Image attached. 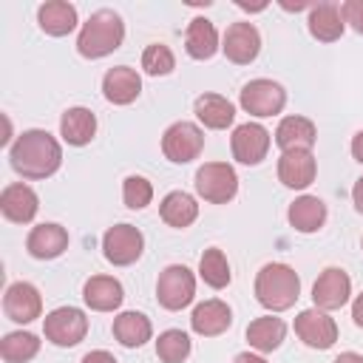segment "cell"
<instances>
[{
    "mask_svg": "<svg viewBox=\"0 0 363 363\" xmlns=\"http://www.w3.org/2000/svg\"><path fill=\"white\" fill-rule=\"evenodd\" d=\"M9 162L14 173L23 179H48L62 164V147L48 130L31 128L14 139L9 150Z\"/></svg>",
    "mask_w": 363,
    "mask_h": 363,
    "instance_id": "cell-1",
    "label": "cell"
},
{
    "mask_svg": "<svg viewBox=\"0 0 363 363\" xmlns=\"http://www.w3.org/2000/svg\"><path fill=\"white\" fill-rule=\"evenodd\" d=\"M122 40H125L122 17L113 9H99L82 23L79 37H77V51L85 60H99V57L113 54L122 45Z\"/></svg>",
    "mask_w": 363,
    "mask_h": 363,
    "instance_id": "cell-2",
    "label": "cell"
},
{
    "mask_svg": "<svg viewBox=\"0 0 363 363\" xmlns=\"http://www.w3.org/2000/svg\"><path fill=\"white\" fill-rule=\"evenodd\" d=\"M255 298L269 312H284L301 298V278L286 264H264L255 275Z\"/></svg>",
    "mask_w": 363,
    "mask_h": 363,
    "instance_id": "cell-3",
    "label": "cell"
},
{
    "mask_svg": "<svg viewBox=\"0 0 363 363\" xmlns=\"http://www.w3.org/2000/svg\"><path fill=\"white\" fill-rule=\"evenodd\" d=\"M196 193L210 204H227L238 193V176L227 162H204L196 170Z\"/></svg>",
    "mask_w": 363,
    "mask_h": 363,
    "instance_id": "cell-4",
    "label": "cell"
},
{
    "mask_svg": "<svg viewBox=\"0 0 363 363\" xmlns=\"http://www.w3.org/2000/svg\"><path fill=\"white\" fill-rule=\"evenodd\" d=\"M43 335L45 340H51L54 346H62V349H71L77 343L85 340L88 335V318L82 309L77 306H57L45 315L43 320Z\"/></svg>",
    "mask_w": 363,
    "mask_h": 363,
    "instance_id": "cell-5",
    "label": "cell"
},
{
    "mask_svg": "<svg viewBox=\"0 0 363 363\" xmlns=\"http://www.w3.org/2000/svg\"><path fill=\"white\" fill-rule=\"evenodd\" d=\"M196 295V275L184 267V264H170L159 272L156 281V298L164 309L179 312L184 309Z\"/></svg>",
    "mask_w": 363,
    "mask_h": 363,
    "instance_id": "cell-6",
    "label": "cell"
},
{
    "mask_svg": "<svg viewBox=\"0 0 363 363\" xmlns=\"http://www.w3.org/2000/svg\"><path fill=\"white\" fill-rule=\"evenodd\" d=\"M204 150V133L196 122H173L162 136V153L173 164H187Z\"/></svg>",
    "mask_w": 363,
    "mask_h": 363,
    "instance_id": "cell-7",
    "label": "cell"
},
{
    "mask_svg": "<svg viewBox=\"0 0 363 363\" xmlns=\"http://www.w3.org/2000/svg\"><path fill=\"white\" fill-rule=\"evenodd\" d=\"M145 250V235L133 224H113L102 235V255L113 267H130L133 261L142 258Z\"/></svg>",
    "mask_w": 363,
    "mask_h": 363,
    "instance_id": "cell-8",
    "label": "cell"
},
{
    "mask_svg": "<svg viewBox=\"0 0 363 363\" xmlns=\"http://www.w3.org/2000/svg\"><path fill=\"white\" fill-rule=\"evenodd\" d=\"M241 108L250 113V116H275L284 111L286 105V91L272 82V79H250L244 88H241V96H238Z\"/></svg>",
    "mask_w": 363,
    "mask_h": 363,
    "instance_id": "cell-9",
    "label": "cell"
},
{
    "mask_svg": "<svg viewBox=\"0 0 363 363\" xmlns=\"http://www.w3.org/2000/svg\"><path fill=\"white\" fill-rule=\"evenodd\" d=\"M269 130L258 122H244L233 130L230 136V150H233V159L241 162V164H261L269 153Z\"/></svg>",
    "mask_w": 363,
    "mask_h": 363,
    "instance_id": "cell-10",
    "label": "cell"
},
{
    "mask_svg": "<svg viewBox=\"0 0 363 363\" xmlns=\"http://www.w3.org/2000/svg\"><path fill=\"white\" fill-rule=\"evenodd\" d=\"M295 335L309 349H329L337 340V323H335V318H329V312L312 306V309L298 312V318H295Z\"/></svg>",
    "mask_w": 363,
    "mask_h": 363,
    "instance_id": "cell-11",
    "label": "cell"
},
{
    "mask_svg": "<svg viewBox=\"0 0 363 363\" xmlns=\"http://www.w3.org/2000/svg\"><path fill=\"white\" fill-rule=\"evenodd\" d=\"M349 295H352V278L340 267H326L318 275L315 286H312V301L323 312H332V309L346 306Z\"/></svg>",
    "mask_w": 363,
    "mask_h": 363,
    "instance_id": "cell-12",
    "label": "cell"
},
{
    "mask_svg": "<svg viewBox=\"0 0 363 363\" xmlns=\"http://www.w3.org/2000/svg\"><path fill=\"white\" fill-rule=\"evenodd\" d=\"M221 51L230 62L235 65H250L258 51H261V34L252 23L241 20V23H233L227 31H224V40H221Z\"/></svg>",
    "mask_w": 363,
    "mask_h": 363,
    "instance_id": "cell-13",
    "label": "cell"
},
{
    "mask_svg": "<svg viewBox=\"0 0 363 363\" xmlns=\"http://www.w3.org/2000/svg\"><path fill=\"white\" fill-rule=\"evenodd\" d=\"M3 312L9 320L14 323H31L40 318L43 312V298H40V289L28 281H17L6 289L3 295Z\"/></svg>",
    "mask_w": 363,
    "mask_h": 363,
    "instance_id": "cell-14",
    "label": "cell"
},
{
    "mask_svg": "<svg viewBox=\"0 0 363 363\" xmlns=\"http://www.w3.org/2000/svg\"><path fill=\"white\" fill-rule=\"evenodd\" d=\"M318 176V162L312 150H286L278 159V179L289 190H303L315 182Z\"/></svg>",
    "mask_w": 363,
    "mask_h": 363,
    "instance_id": "cell-15",
    "label": "cell"
},
{
    "mask_svg": "<svg viewBox=\"0 0 363 363\" xmlns=\"http://www.w3.org/2000/svg\"><path fill=\"white\" fill-rule=\"evenodd\" d=\"M26 250L31 258L51 261L68 250V230L62 224H54V221L37 224V227H31V233L26 238Z\"/></svg>",
    "mask_w": 363,
    "mask_h": 363,
    "instance_id": "cell-16",
    "label": "cell"
},
{
    "mask_svg": "<svg viewBox=\"0 0 363 363\" xmlns=\"http://www.w3.org/2000/svg\"><path fill=\"white\" fill-rule=\"evenodd\" d=\"M102 94L111 105H130L142 94V77L130 65H113L102 77Z\"/></svg>",
    "mask_w": 363,
    "mask_h": 363,
    "instance_id": "cell-17",
    "label": "cell"
},
{
    "mask_svg": "<svg viewBox=\"0 0 363 363\" xmlns=\"http://www.w3.org/2000/svg\"><path fill=\"white\" fill-rule=\"evenodd\" d=\"M0 210L9 221L14 224H28L37 210H40V199L37 193L26 184V182H14V184H6L3 193H0Z\"/></svg>",
    "mask_w": 363,
    "mask_h": 363,
    "instance_id": "cell-18",
    "label": "cell"
},
{
    "mask_svg": "<svg viewBox=\"0 0 363 363\" xmlns=\"http://www.w3.org/2000/svg\"><path fill=\"white\" fill-rule=\"evenodd\" d=\"M190 326L201 337H216V335H221L233 326V309L218 298L201 301L190 315Z\"/></svg>",
    "mask_w": 363,
    "mask_h": 363,
    "instance_id": "cell-19",
    "label": "cell"
},
{
    "mask_svg": "<svg viewBox=\"0 0 363 363\" xmlns=\"http://www.w3.org/2000/svg\"><path fill=\"white\" fill-rule=\"evenodd\" d=\"M82 301L94 309V312H113L122 306L125 301V289L116 278L111 275H91L82 286Z\"/></svg>",
    "mask_w": 363,
    "mask_h": 363,
    "instance_id": "cell-20",
    "label": "cell"
},
{
    "mask_svg": "<svg viewBox=\"0 0 363 363\" xmlns=\"http://www.w3.org/2000/svg\"><path fill=\"white\" fill-rule=\"evenodd\" d=\"M318 139L315 122L306 116H284L275 128V145L281 147V153L286 150H312Z\"/></svg>",
    "mask_w": 363,
    "mask_h": 363,
    "instance_id": "cell-21",
    "label": "cell"
},
{
    "mask_svg": "<svg viewBox=\"0 0 363 363\" xmlns=\"http://www.w3.org/2000/svg\"><path fill=\"white\" fill-rule=\"evenodd\" d=\"M306 26H309V34H312L315 40H320V43H335V40H340V34H343V28H346L340 6H337V3H329V0L315 3V6L309 9V23H306Z\"/></svg>",
    "mask_w": 363,
    "mask_h": 363,
    "instance_id": "cell-22",
    "label": "cell"
},
{
    "mask_svg": "<svg viewBox=\"0 0 363 363\" xmlns=\"http://www.w3.org/2000/svg\"><path fill=\"white\" fill-rule=\"evenodd\" d=\"M193 111H196V119L210 130H224L235 119V105L221 94H201Z\"/></svg>",
    "mask_w": 363,
    "mask_h": 363,
    "instance_id": "cell-23",
    "label": "cell"
},
{
    "mask_svg": "<svg viewBox=\"0 0 363 363\" xmlns=\"http://www.w3.org/2000/svg\"><path fill=\"white\" fill-rule=\"evenodd\" d=\"M37 23L48 37H65L77 28V9L65 0H48L37 9Z\"/></svg>",
    "mask_w": 363,
    "mask_h": 363,
    "instance_id": "cell-24",
    "label": "cell"
},
{
    "mask_svg": "<svg viewBox=\"0 0 363 363\" xmlns=\"http://www.w3.org/2000/svg\"><path fill=\"white\" fill-rule=\"evenodd\" d=\"M218 31L207 17H193L184 31V51L193 60H210L218 51Z\"/></svg>",
    "mask_w": 363,
    "mask_h": 363,
    "instance_id": "cell-25",
    "label": "cell"
},
{
    "mask_svg": "<svg viewBox=\"0 0 363 363\" xmlns=\"http://www.w3.org/2000/svg\"><path fill=\"white\" fill-rule=\"evenodd\" d=\"M159 216H162V221H164L167 227L184 230V227H190V224L199 218V204H196V199H193L190 193L173 190V193H167V196L162 199Z\"/></svg>",
    "mask_w": 363,
    "mask_h": 363,
    "instance_id": "cell-26",
    "label": "cell"
},
{
    "mask_svg": "<svg viewBox=\"0 0 363 363\" xmlns=\"http://www.w3.org/2000/svg\"><path fill=\"white\" fill-rule=\"evenodd\" d=\"M94 133H96V116L88 108H79L77 105V108H68L62 113V119H60V136L68 145L82 147V145H88L94 139Z\"/></svg>",
    "mask_w": 363,
    "mask_h": 363,
    "instance_id": "cell-27",
    "label": "cell"
},
{
    "mask_svg": "<svg viewBox=\"0 0 363 363\" xmlns=\"http://www.w3.org/2000/svg\"><path fill=\"white\" fill-rule=\"evenodd\" d=\"M286 218L298 233H318L326 224V204L318 196H301L289 204Z\"/></svg>",
    "mask_w": 363,
    "mask_h": 363,
    "instance_id": "cell-28",
    "label": "cell"
},
{
    "mask_svg": "<svg viewBox=\"0 0 363 363\" xmlns=\"http://www.w3.org/2000/svg\"><path fill=\"white\" fill-rule=\"evenodd\" d=\"M153 326L150 318L142 312H122L113 318V337L125 346V349H139L150 340Z\"/></svg>",
    "mask_w": 363,
    "mask_h": 363,
    "instance_id": "cell-29",
    "label": "cell"
},
{
    "mask_svg": "<svg viewBox=\"0 0 363 363\" xmlns=\"http://www.w3.org/2000/svg\"><path fill=\"white\" fill-rule=\"evenodd\" d=\"M284 337H286V323L281 318H272V315L255 318L247 326V343L255 352H275L284 343Z\"/></svg>",
    "mask_w": 363,
    "mask_h": 363,
    "instance_id": "cell-30",
    "label": "cell"
},
{
    "mask_svg": "<svg viewBox=\"0 0 363 363\" xmlns=\"http://www.w3.org/2000/svg\"><path fill=\"white\" fill-rule=\"evenodd\" d=\"M199 275H201V281H204L207 286H213V289H224V286L233 281L227 255H224L218 247L204 250L201 258H199Z\"/></svg>",
    "mask_w": 363,
    "mask_h": 363,
    "instance_id": "cell-31",
    "label": "cell"
},
{
    "mask_svg": "<svg viewBox=\"0 0 363 363\" xmlns=\"http://www.w3.org/2000/svg\"><path fill=\"white\" fill-rule=\"evenodd\" d=\"M40 352V337L31 332H9L0 340V357L6 363H28Z\"/></svg>",
    "mask_w": 363,
    "mask_h": 363,
    "instance_id": "cell-32",
    "label": "cell"
},
{
    "mask_svg": "<svg viewBox=\"0 0 363 363\" xmlns=\"http://www.w3.org/2000/svg\"><path fill=\"white\" fill-rule=\"evenodd\" d=\"M190 337L182 329H164L156 337V357L162 363H184L190 357Z\"/></svg>",
    "mask_w": 363,
    "mask_h": 363,
    "instance_id": "cell-33",
    "label": "cell"
},
{
    "mask_svg": "<svg viewBox=\"0 0 363 363\" xmlns=\"http://www.w3.org/2000/svg\"><path fill=\"white\" fill-rule=\"evenodd\" d=\"M142 68L150 77H167L176 68V57H173V51L164 43H150L142 51Z\"/></svg>",
    "mask_w": 363,
    "mask_h": 363,
    "instance_id": "cell-34",
    "label": "cell"
},
{
    "mask_svg": "<svg viewBox=\"0 0 363 363\" xmlns=\"http://www.w3.org/2000/svg\"><path fill=\"white\" fill-rule=\"evenodd\" d=\"M122 201L130 210H145L153 201V184L145 176H128L122 182Z\"/></svg>",
    "mask_w": 363,
    "mask_h": 363,
    "instance_id": "cell-35",
    "label": "cell"
},
{
    "mask_svg": "<svg viewBox=\"0 0 363 363\" xmlns=\"http://www.w3.org/2000/svg\"><path fill=\"white\" fill-rule=\"evenodd\" d=\"M340 11H343V23H349L363 37V0H346Z\"/></svg>",
    "mask_w": 363,
    "mask_h": 363,
    "instance_id": "cell-36",
    "label": "cell"
},
{
    "mask_svg": "<svg viewBox=\"0 0 363 363\" xmlns=\"http://www.w3.org/2000/svg\"><path fill=\"white\" fill-rule=\"evenodd\" d=\"M79 363H116V357H113L111 352H105V349H94V352H88Z\"/></svg>",
    "mask_w": 363,
    "mask_h": 363,
    "instance_id": "cell-37",
    "label": "cell"
},
{
    "mask_svg": "<svg viewBox=\"0 0 363 363\" xmlns=\"http://www.w3.org/2000/svg\"><path fill=\"white\" fill-rule=\"evenodd\" d=\"M352 156L363 164V130H357V133L352 136Z\"/></svg>",
    "mask_w": 363,
    "mask_h": 363,
    "instance_id": "cell-38",
    "label": "cell"
},
{
    "mask_svg": "<svg viewBox=\"0 0 363 363\" xmlns=\"http://www.w3.org/2000/svg\"><path fill=\"white\" fill-rule=\"evenodd\" d=\"M352 320L363 329V292L354 298V303H352Z\"/></svg>",
    "mask_w": 363,
    "mask_h": 363,
    "instance_id": "cell-39",
    "label": "cell"
},
{
    "mask_svg": "<svg viewBox=\"0 0 363 363\" xmlns=\"http://www.w3.org/2000/svg\"><path fill=\"white\" fill-rule=\"evenodd\" d=\"M352 201H354V207H357V213H363V176L354 182V187H352Z\"/></svg>",
    "mask_w": 363,
    "mask_h": 363,
    "instance_id": "cell-40",
    "label": "cell"
},
{
    "mask_svg": "<svg viewBox=\"0 0 363 363\" xmlns=\"http://www.w3.org/2000/svg\"><path fill=\"white\" fill-rule=\"evenodd\" d=\"M233 363H267L261 354H252V352H241V354H235V360Z\"/></svg>",
    "mask_w": 363,
    "mask_h": 363,
    "instance_id": "cell-41",
    "label": "cell"
},
{
    "mask_svg": "<svg viewBox=\"0 0 363 363\" xmlns=\"http://www.w3.org/2000/svg\"><path fill=\"white\" fill-rule=\"evenodd\" d=\"M335 363H363V354H357V352H343V354L335 357Z\"/></svg>",
    "mask_w": 363,
    "mask_h": 363,
    "instance_id": "cell-42",
    "label": "cell"
},
{
    "mask_svg": "<svg viewBox=\"0 0 363 363\" xmlns=\"http://www.w3.org/2000/svg\"><path fill=\"white\" fill-rule=\"evenodd\" d=\"M281 9H286V11H301V9H312V3H306V0H298V3L281 0Z\"/></svg>",
    "mask_w": 363,
    "mask_h": 363,
    "instance_id": "cell-43",
    "label": "cell"
},
{
    "mask_svg": "<svg viewBox=\"0 0 363 363\" xmlns=\"http://www.w3.org/2000/svg\"><path fill=\"white\" fill-rule=\"evenodd\" d=\"M235 6L244 9V11H264V9H267V3H247V0H238Z\"/></svg>",
    "mask_w": 363,
    "mask_h": 363,
    "instance_id": "cell-44",
    "label": "cell"
}]
</instances>
